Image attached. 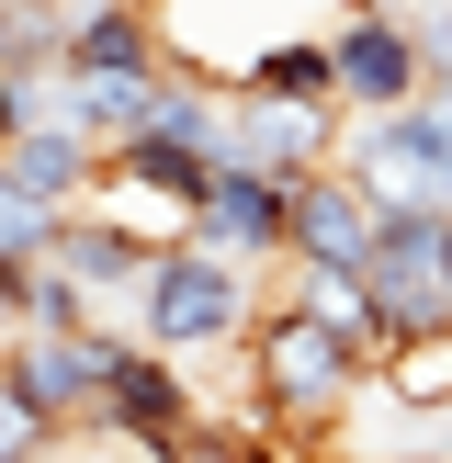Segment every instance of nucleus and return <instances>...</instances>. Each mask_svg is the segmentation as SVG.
Returning a JSON list of instances; mask_svg holds the SVG:
<instances>
[{"label": "nucleus", "instance_id": "nucleus-10", "mask_svg": "<svg viewBox=\"0 0 452 463\" xmlns=\"http://www.w3.org/2000/svg\"><path fill=\"white\" fill-rule=\"evenodd\" d=\"M419 57H429V90H452V0L419 12Z\"/></svg>", "mask_w": 452, "mask_h": 463}, {"label": "nucleus", "instance_id": "nucleus-2", "mask_svg": "<svg viewBox=\"0 0 452 463\" xmlns=\"http://www.w3.org/2000/svg\"><path fill=\"white\" fill-rule=\"evenodd\" d=\"M260 328V260H238V249H203V238H170L147 260V283H136V339H158V351H226V339Z\"/></svg>", "mask_w": 452, "mask_h": 463}, {"label": "nucleus", "instance_id": "nucleus-9", "mask_svg": "<svg viewBox=\"0 0 452 463\" xmlns=\"http://www.w3.org/2000/svg\"><path fill=\"white\" fill-rule=\"evenodd\" d=\"M68 68H136V80H158V23L136 0H80L68 12Z\"/></svg>", "mask_w": 452, "mask_h": 463}, {"label": "nucleus", "instance_id": "nucleus-7", "mask_svg": "<svg viewBox=\"0 0 452 463\" xmlns=\"http://www.w3.org/2000/svg\"><path fill=\"white\" fill-rule=\"evenodd\" d=\"M193 419H203V396L170 373V351L113 328V351H102V430H136V441H181Z\"/></svg>", "mask_w": 452, "mask_h": 463}, {"label": "nucleus", "instance_id": "nucleus-5", "mask_svg": "<svg viewBox=\"0 0 452 463\" xmlns=\"http://www.w3.org/2000/svg\"><path fill=\"white\" fill-rule=\"evenodd\" d=\"M193 238L203 249H238V260L271 271L294 249V181L260 170V158H215V181H203V203H193Z\"/></svg>", "mask_w": 452, "mask_h": 463}, {"label": "nucleus", "instance_id": "nucleus-11", "mask_svg": "<svg viewBox=\"0 0 452 463\" xmlns=\"http://www.w3.org/2000/svg\"><path fill=\"white\" fill-rule=\"evenodd\" d=\"M23 271H34V260H12V249H0V339L23 328Z\"/></svg>", "mask_w": 452, "mask_h": 463}, {"label": "nucleus", "instance_id": "nucleus-8", "mask_svg": "<svg viewBox=\"0 0 452 463\" xmlns=\"http://www.w3.org/2000/svg\"><path fill=\"white\" fill-rule=\"evenodd\" d=\"M373 226H384L373 181L328 158V170L294 181V249H283V260H339V271H362V260H373Z\"/></svg>", "mask_w": 452, "mask_h": 463}, {"label": "nucleus", "instance_id": "nucleus-1", "mask_svg": "<svg viewBox=\"0 0 452 463\" xmlns=\"http://www.w3.org/2000/svg\"><path fill=\"white\" fill-rule=\"evenodd\" d=\"M373 339H351L339 317L316 306H260V328H249V373H260V419L283 430V441H328L339 419H351V396L373 384Z\"/></svg>", "mask_w": 452, "mask_h": 463}, {"label": "nucleus", "instance_id": "nucleus-13", "mask_svg": "<svg viewBox=\"0 0 452 463\" xmlns=\"http://www.w3.org/2000/svg\"><path fill=\"white\" fill-rule=\"evenodd\" d=\"M283 463H316V452H306V441H283Z\"/></svg>", "mask_w": 452, "mask_h": 463}, {"label": "nucleus", "instance_id": "nucleus-6", "mask_svg": "<svg viewBox=\"0 0 452 463\" xmlns=\"http://www.w3.org/2000/svg\"><path fill=\"white\" fill-rule=\"evenodd\" d=\"M328 57H339V102L351 113H384V102H419L429 90V57H419V23L407 12H351L328 34Z\"/></svg>", "mask_w": 452, "mask_h": 463}, {"label": "nucleus", "instance_id": "nucleus-12", "mask_svg": "<svg viewBox=\"0 0 452 463\" xmlns=\"http://www.w3.org/2000/svg\"><path fill=\"white\" fill-rule=\"evenodd\" d=\"M0 136H12V80H0Z\"/></svg>", "mask_w": 452, "mask_h": 463}, {"label": "nucleus", "instance_id": "nucleus-4", "mask_svg": "<svg viewBox=\"0 0 452 463\" xmlns=\"http://www.w3.org/2000/svg\"><path fill=\"white\" fill-rule=\"evenodd\" d=\"M351 102H294V90H226V158H260V170L306 181L339 158Z\"/></svg>", "mask_w": 452, "mask_h": 463}, {"label": "nucleus", "instance_id": "nucleus-3", "mask_svg": "<svg viewBox=\"0 0 452 463\" xmlns=\"http://www.w3.org/2000/svg\"><path fill=\"white\" fill-rule=\"evenodd\" d=\"M102 351H113L102 317H90V328H12L0 339V384H12L57 441H80V430H102Z\"/></svg>", "mask_w": 452, "mask_h": 463}]
</instances>
